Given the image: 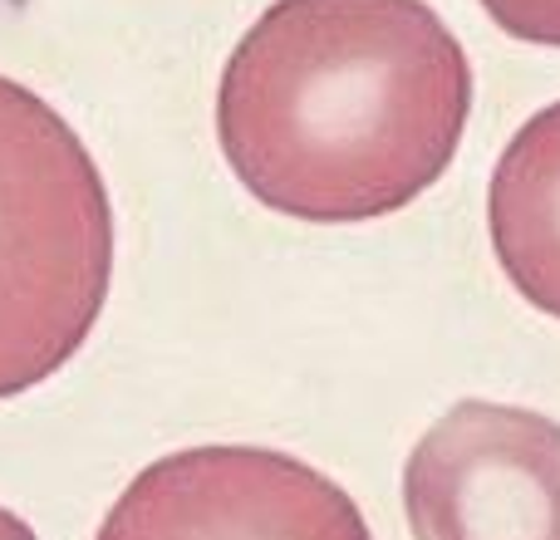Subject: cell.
Instances as JSON below:
<instances>
[{"label": "cell", "mask_w": 560, "mask_h": 540, "mask_svg": "<svg viewBox=\"0 0 560 540\" xmlns=\"http://www.w3.org/2000/svg\"><path fill=\"white\" fill-rule=\"evenodd\" d=\"M472 64L428 0H276L217 89V138L290 222H374L457 157Z\"/></svg>", "instance_id": "6da1fadb"}, {"label": "cell", "mask_w": 560, "mask_h": 540, "mask_svg": "<svg viewBox=\"0 0 560 540\" xmlns=\"http://www.w3.org/2000/svg\"><path fill=\"white\" fill-rule=\"evenodd\" d=\"M114 280V202L69 118L0 74V398L84 349Z\"/></svg>", "instance_id": "7a4b0ae2"}, {"label": "cell", "mask_w": 560, "mask_h": 540, "mask_svg": "<svg viewBox=\"0 0 560 540\" xmlns=\"http://www.w3.org/2000/svg\"><path fill=\"white\" fill-rule=\"evenodd\" d=\"M94 540H374L339 482L271 447H187L124 486Z\"/></svg>", "instance_id": "3957f363"}, {"label": "cell", "mask_w": 560, "mask_h": 540, "mask_svg": "<svg viewBox=\"0 0 560 540\" xmlns=\"http://www.w3.org/2000/svg\"><path fill=\"white\" fill-rule=\"evenodd\" d=\"M413 540H560V423L463 398L404 467Z\"/></svg>", "instance_id": "277c9868"}, {"label": "cell", "mask_w": 560, "mask_h": 540, "mask_svg": "<svg viewBox=\"0 0 560 540\" xmlns=\"http://www.w3.org/2000/svg\"><path fill=\"white\" fill-rule=\"evenodd\" d=\"M487 226L506 280L560 319V104L526 118L497 157Z\"/></svg>", "instance_id": "5b68a950"}, {"label": "cell", "mask_w": 560, "mask_h": 540, "mask_svg": "<svg viewBox=\"0 0 560 540\" xmlns=\"http://www.w3.org/2000/svg\"><path fill=\"white\" fill-rule=\"evenodd\" d=\"M482 5L506 35L560 49V0H482Z\"/></svg>", "instance_id": "8992f818"}, {"label": "cell", "mask_w": 560, "mask_h": 540, "mask_svg": "<svg viewBox=\"0 0 560 540\" xmlns=\"http://www.w3.org/2000/svg\"><path fill=\"white\" fill-rule=\"evenodd\" d=\"M0 540H39V536L30 531L25 516H15V512H5V506H0Z\"/></svg>", "instance_id": "52a82bcc"}]
</instances>
